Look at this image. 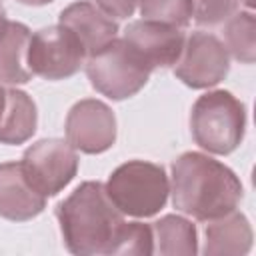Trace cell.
<instances>
[{
	"label": "cell",
	"mask_w": 256,
	"mask_h": 256,
	"mask_svg": "<svg viewBox=\"0 0 256 256\" xmlns=\"http://www.w3.org/2000/svg\"><path fill=\"white\" fill-rule=\"evenodd\" d=\"M20 162L30 184L46 198L62 192L78 172L76 148L60 138L38 140L24 150Z\"/></svg>",
	"instance_id": "obj_7"
},
{
	"label": "cell",
	"mask_w": 256,
	"mask_h": 256,
	"mask_svg": "<svg viewBox=\"0 0 256 256\" xmlns=\"http://www.w3.org/2000/svg\"><path fill=\"white\" fill-rule=\"evenodd\" d=\"M252 248V228L248 218L242 212H228L220 218H214L206 226V256H242L248 254Z\"/></svg>",
	"instance_id": "obj_13"
},
{
	"label": "cell",
	"mask_w": 256,
	"mask_h": 256,
	"mask_svg": "<svg viewBox=\"0 0 256 256\" xmlns=\"http://www.w3.org/2000/svg\"><path fill=\"white\" fill-rule=\"evenodd\" d=\"M226 50L242 64H252L256 58V18L252 12H234L224 26Z\"/></svg>",
	"instance_id": "obj_17"
},
{
	"label": "cell",
	"mask_w": 256,
	"mask_h": 256,
	"mask_svg": "<svg viewBox=\"0 0 256 256\" xmlns=\"http://www.w3.org/2000/svg\"><path fill=\"white\" fill-rule=\"evenodd\" d=\"M4 108H6V88H2V86H0V120H2Z\"/></svg>",
	"instance_id": "obj_23"
},
{
	"label": "cell",
	"mask_w": 256,
	"mask_h": 256,
	"mask_svg": "<svg viewBox=\"0 0 256 256\" xmlns=\"http://www.w3.org/2000/svg\"><path fill=\"white\" fill-rule=\"evenodd\" d=\"M246 128V108L228 90L202 94L190 112V130L194 142L210 154L234 152Z\"/></svg>",
	"instance_id": "obj_3"
},
{
	"label": "cell",
	"mask_w": 256,
	"mask_h": 256,
	"mask_svg": "<svg viewBox=\"0 0 256 256\" xmlns=\"http://www.w3.org/2000/svg\"><path fill=\"white\" fill-rule=\"evenodd\" d=\"M152 230V254L160 256H194L198 254L196 226L178 216L166 214L150 224Z\"/></svg>",
	"instance_id": "obj_15"
},
{
	"label": "cell",
	"mask_w": 256,
	"mask_h": 256,
	"mask_svg": "<svg viewBox=\"0 0 256 256\" xmlns=\"http://www.w3.org/2000/svg\"><path fill=\"white\" fill-rule=\"evenodd\" d=\"M46 208V196L40 194L22 168V162L0 164V216L24 222Z\"/></svg>",
	"instance_id": "obj_11"
},
{
	"label": "cell",
	"mask_w": 256,
	"mask_h": 256,
	"mask_svg": "<svg viewBox=\"0 0 256 256\" xmlns=\"http://www.w3.org/2000/svg\"><path fill=\"white\" fill-rule=\"evenodd\" d=\"M144 20L186 28L192 18V0H138Z\"/></svg>",
	"instance_id": "obj_18"
},
{
	"label": "cell",
	"mask_w": 256,
	"mask_h": 256,
	"mask_svg": "<svg viewBox=\"0 0 256 256\" xmlns=\"http://www.w3.org/2000/svg\"><path fill=\"white\" fill-rule=\"evenodd\" d=\"M116 254H152V230L150 224L142 222H126L120 234V242Z\"/></svg>",
	"instance_id": "obj_20"
},
{
	"label": "cell",
	"mask_w": 256,
	"mask_h": 256,
	"mask_svg": "<svg viewBox=\"0 0 256 256\" xmlns=\"http://www.w3.org/2000/svg\"><path fill=\"white\" fill-rule=\"evenodd\" d=\"M58 24L66 26L82 44L86 56L98 52L108 42L118 38V24L106 12H102L96 4L80 0L66 6L60 16Z\"/></svg>",
	"instance_id": "obj_12"
},
{
	"label": "cell",
	"mask_w": 256,
	"mask_h": 256,
	"mask_svg": "<svg viewBox=\"0 0 256 256\" xmlns=\"http://www.w3.org/2000/svg\"><path fill=\"white\" fill-rule=\"evenodd\" d=\"M38 124L34 100L16 88H6V108L0 120V144H24Z\"/></svg>",
	"instance_id": "obj_16"
},
{
	"label": "cell",
	"mask_w": 256,
	"mask_h": 256,
	"mask_svg": "<svg viewBox=\"0 0 256 256\" xmlns=\"http://www.w3.org/2000/svg\"><path fill=\"white\" fill-rule=\"evenodd\" d=\"M56 218L68 252L76 256L116 254L124 214L114 206L102 182H82L56 206Z\"/></svg>",
	"instance_id": "obj_2"
},
{
	"label": "cell",
	"mask_w": 256,
	"mask_h": 256,
	"mask_svg": "<svg viewBox=\"0 0 256 256\" xmlns=\"http://www.w3.org/2000/svg\"><path fill=\"white\" fill-rule=\"evenodd\" d=\"M80 40L62 24L40 28L30 36L28 68L44 80H64L74 76L86 62Z\"/></svg>",
	"instance_id": "obj_6"
},
{
	"label": "cell",
	"mask_w": 256,
	"mask_h": 256,
	"mask_svg": "<svg viewBox=\"0 0 256 256\" xmlns=\"http://www.w3.org/2000/svg\"><path fill=\"white\" fill-rule=\"evenodd\" d=\"M96 6L106 12L110 18H130L138 6V0H96Z\"/></svg>",
	"instance_id": "obj_21"
},
{
	"label": "cell",
	"mask_w": 256,
	"mask_h": 256,
	"mask_svg": "<svg viewBox=\"0 0 256 256\" xmlns=\"http://www.w3.org/2000/svg\"><path fill=\"white\" fill-rule=\"evenodd\" d=\"M20 4H28V6H44V4H50L54 0H18Z\"/></svg>",
	"instance_id": "obj_22"
},
{
	"label": "cell",
	"mask_w": 256,
	"mask_h": 256,
	"mask_svg": "<svg viewBox=\"0 0 256 256\" xmlns=\"http://www.w3.org/2000/svg\"><path fill=\"white\" fill-rule=\"evenodd\" d=\"M240 6V0H192V16L200 26L226 22Z\"/></svg>",
	"instance_id": "obj_19"
},
{
	"label": "cell",
	"mask_w": 256,
	"mask_h": 256,
	"mask_svg": "<svg viewBox=\"0 0 256 256\" xmlns=\"http://www.w3.org/2000/svg\"><path fill=\"white\" fill-rule=\"evenodd\" d=\"M230 58L224 42L214 34L196 30L186 36L174 74L190 88H210L226 78Z\"/></svg>",
	"instance_id": "obj_8"
},
{
	"label": "cell",
	"mask_w": 256,
	"mask_h": 256,
	"mask_svg": "<svg viewBox=\"0 0 256 256\" xmlns=\"http://www.w3.org/2000/svg\"><path fill=\"white\" fill-rule=\"evenodd\" d=\"M66 140L84 154H100L116 142V116L96 98L76 102L66 116Z\"/></svg>",
	"instance_id": "obj_9"
},
{
	"label": "cell",
	"mask_w": 256,
	"mask_h": 256,
	"mask_svg": "<svg viewBox=\"0 0 256 256\" xmlns=\"http://www.w3.org/2000/svg\"><path fill=\"white\" fill-rule=\"evenodd\" d=\"M114 206L134 218L158 214L170 194L166 170L160 164L146 160H128L120 164L104 184Z\"/></svg>",
	"instance_id": "obj_4"
},
{
	"label": "cell",
	"mask_w": 256,
	"mask_h": 256,
	"mask_svg": "<svg viewBox=\"0 0 256 256\" xmlns=\"http://www.w3.org/2000/svg\"><path fill=\"white\" fill-rule=\"evenodd\" d=\"M6 24H8V18H6V12H4V8L0 6V34L4 32V28H6Z\"/></svg>",
	"instance_id": "obj_24"
},
{
	"label": "cell",
	"mask_w": 256,
	"mask_h": 256,
	"mask_svg": "<svg viewBox=\"0 0 256 256\" xmlns=\"http://www.w3.org/2000/svg\"><path fill=\"white\" fill-rule=\"evenodd\" d=\"M86 74L102 96L124 100L144 88L152 70L122 38H114L86 58Z\"/></svg>",
	"instance_id": "obj_5"
},
{
	"label": "cell",
	"mask_w": 256,
	"mask_h": 256,
	"mask_svg": "<svg viewBox=\"0 0 256 256\" xmlns=\"http://www.w3.org/2000/svg\"><path fill=\"white\" fill-rule=\"evenodd\" d=\"M30 28L22 22L8 20L0 34V82L2 84H26L34 74L28 68Z\"/></svg>",
	"instance_id": "obj_14"
},
{
	"label": "cell",
	"mask_w": 256,
	"mask_h": 256,
	"mask_svg": "<svg viewBox=\"0 0 256 256\" xmlns=\"http://www.w3.org/2000/svg\"><path fill=\"white\" fill-rule=\"evenodd\" d=\"M122 40L144 60L150 70H156L176 64L186 36L182 28L142 18L124 28Z\"/></svg>",
	"instance_id": "obj_10"
},
{
	"label": "cell",
	"mask_w": 256,
	"mask_h": 256,
	"mask_svg": "<svg viewBox=\"0 0 256 256\" xmlns=\"http://www.w3.org/2000/svg\"><path fill=\"white\" fill-rule=\"evenodd\" d=\"M172 204L182 214L210 222L242 200V182L226 164L202 152H184L172 162Z\"/></svg>",
	"instance_id": "obj_1"
}]
</instances>
